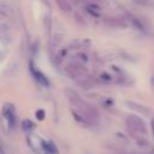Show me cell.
Returning a JSON list of instances; mask_svg holds the SVG:
<instances>
[{
    "label": "cell",
    "instance_id": "obj_15",
    "mask_svg": "<svg viewBox=\"0 0 154 154\" xmlns=\"http://www.w3.org/2000/svg\"><path fill=\"white\" fill-rule=\"evenodd\" d=\"M152 131H153V135H154V118H153V120H152Z\"/></svg>",
    "mask_w": 154,
    "mask_h": 154
},
{
    "label": "cell",
    "instance_id": "obj_4",
    "mask_svg": "<svg viewBox=\"0 0 154 154\" xmlns=\"http://www.w3.org/2000/svg\"><path fill=\"white\" fill-rule=\"evenodd\" d=\"M126 124L129 126V129H131L135 132H141V134H146V125L143 123L142 119H140L138 117L135 116H130L126 120Z\"/></svg>",
    "mask_w": 154,
    "mask_h": 154
},
{
    "label": "cell",
    "instance_id": "obj_5",
    "mask_svg": "<svg viewBox=\"0 0 154 154\" xmlns=\"http://www.w3.org/2000/svg\"><path fill=\"white\" fill-rule=\"evenodd\" d=\"M41 148L43 150V154H59L58 147L53 141H41Z\"/></svg>",
    "mask_w": 154,
    "mask_h": 154
},
{
    "label": "cell",
    "instance_id": "obj_3",
    "mask_svg": "<svg viewBox=\"0 0 154 154\" xmlns=\"http://www.w3.org/2000/svg\"><path fill=\"white\" fill-rule=\"evenodd\" d=\"M2 114L4 117L6 118L7 123H8V128L11 130H14L16 129V124H17V117H16V111H14V107L10 103H6L4 105V108H2Z\"/></svg>",
    "mask_w": 154,
    "mask_h": 154
},
{
    "label": "cell",
    "instance_id": "obj_9",
    "mask_svg": "<svg viewBox=\"0 0 154 154\" xmlns=\"http://www.w3.org/2000/svg\"><path fill=\"white\" fill-rule=\"evenodd\" d=\"M22 126H23V130H24V131H26V132L31 131V130L35 128L34 123H32L31 120H29V119H25V120H23V124H22Z\"/></svg>",
    "mask_w": 154,
    "mask_h": 154
},
{
    "label": "cell",
    "instance_id": "obj_17",
    "mask_svg": "<svg viewBox=\"0 0 154 154\" xmlns=\"http://www.w3.org/2000/svg\"><path fill=\"white\" fill-rule=\"evenodd\" d=\"M153 84H154V78H153Z\"/></svg>",
    "mask_w": 154,
    "mask_h": 154
},
{
    "label": "cell",
    "instance_id": "obj_1",
    "mask_svg": "<svg viewBox=\"0 0 154 154\" xmlns=\"http://www.w3.org/2000/svg\"><path fill=\"white\" fill-rule=\"evenodd\" d=\"M65 94L69 101L76 107V111H73L72 113H73V117L78 122L84 123V124H91V125L97 124L99 113L93 106H90L83 99H81V96L72 89H66Z\"/></svg>",
    "mask_w": 154,
    "mask_h": 154
},
{
    "label": "cell",
    "instance_id": "obj_2",
    "mask_svg": "<svg viewBox=\"0 0 154 154\" xmlns=\"http://www.w3.org/2000/svg\"><path fill=\"white\" fill-rule=\"evenodd\" d=\"M65 73L70 77V78H73V79H77V78H82L85 76L87 71L84 69V66L81 64V63H77V61H73L69 65L65 66Z\"/></svg>",
    "mask_w": 154,
    "mask_h": 154
},
{
    "label": "cell",
    "instance_id": "obj_8",
    "mask_svg": "<svg viewBox=\"0 0 154 154\" xmlns=\"http://www.w3.org/2000/svg\"><path fill=\"white\" fill-rule=\"evenodd\" d=\"M55 2H57V5L59 6V8L61 11H64V12L71 11V5H70L69 0H55Z\"/></svg>",
    "mask_w": 154,
    "mask_h": 154
},
{
    "label": "cell",
    "instance_id": "obj_11",
    "mask_svg": "<svg viewBox=\"0 0 154 154\" xmlns=\"http://www.w3.org/2000/svg\"><path fill=\"white\" fill-rule=\"evenodd\" d=\"M100 79H101L102 82H105V83H108V82H111L113 78H112V76H111L109 73L102 72V73H100Z\"/></svg>",
    "mask_w": 154,
    "mask_h": 154
},
{
    "label": "cell",
    "instance_id": "obj_13",
    "mask_svg": "<svg viewBox=\"0 0 154 154\" xmlns=\"http://www.w3.org/2000/svg\"><path fill=\"white\" fill-rule=\"evenodd\" d=\"M76 57H78V58H76V60H77V63H85L87 61V57L84 55V54H82V53H79V54H77Z\"/></svg>",
    "mask_w": 154,
    "mask_h": 154
},
{
    "label": "cell",
    "instance_id": "obj_16",
    "mask_svg": "<svg viewBox=\"0 0 154 154\" xmlns=\"http://www.w3.org/2000/svg\"><path fill=\"white\" fill-rule=\"evenodd\" d=\"M138 1H140V2H142V4H146L148 0H138Z\"/></svg>",
    "mask_w": 154,
    "mask_h": 154
},
{
    "label": "cell",
    "instance_id": "obj_10",
    "mask_svg": "<svg viewBox=\"0 0 154 154\" xmlns=\"http://www.w3.org/2000/svg\"><path fill=\"white\" fill-rule=\"evenodd\" d=\"M131 23H132V25H134L137 30H144V28H143L142 23L140 22V19H137V18H131Z\"/></svg>",
    "mask_w": 154,
    "mask_h": 154
},
{
    "label": "cell",
    "instance_id": "obj_12",
    "mask_svg": "<svg viewBox=\"0 0 154 154\" xmlns=\"http://www.w3.org/2000/svg\"><path fill=\"white\" fill-rule=\"evenodd\" d=\"M35 116H36V118H37L38 120H43L45 117H46V113H45L43 109H37L36 113H35Z\"/></svg>",
    "mask_w": 154,
    "mask_h": 154
},
{
    "label": "cell",
    "instance_id": "obj_6",
    "mask_svg": "<svg viewBox=\"0 0 154 154\" xmlns=\"http://www.w3.org/2000/svg\"><path fill=\"white\" fill-rule=\"evenodd\" d=\"M31 72H32V75H34V78H35L40 84H42L43 87H49V82H48L47 77H46L42 72H40L38 70L32 69V67H31Z\"/></svg>",
    "mask_w": 154,
    "mask_h": 154
},
{
    "label": "cell",
    "instance_id": "obj_7",
    "mask_svg": "<svg viewBox=\"0 0 154 154\" xmlns=\"http://www.w3.org/2000/svg\"><path fill=\"white\" fill-rule=\"evenodd\" d=\"M78 84L81 85V88H83V89H89V88H93L96 83H95V81L94 79H91V78H88V77H82L79 81H78Z\"/></svg>",
    "mask_w": 154,
    "mask_h": 154
},
{
    "label": "cell",
    "instance_id": "obj_14",
    "mask_svg": "<svg viewBox=\"0 0 154 154\" xmlns=\"http://www.w3.org/2000/svg\"><path fill=\"white\" fill-rule=\"evenodd\" d=\"M0 154H6V153H5V149H4L2 144H1V142H0Z\"/></svg>",
    "mask_w": 154,
    "mask_h": 154
}]
</instances>
